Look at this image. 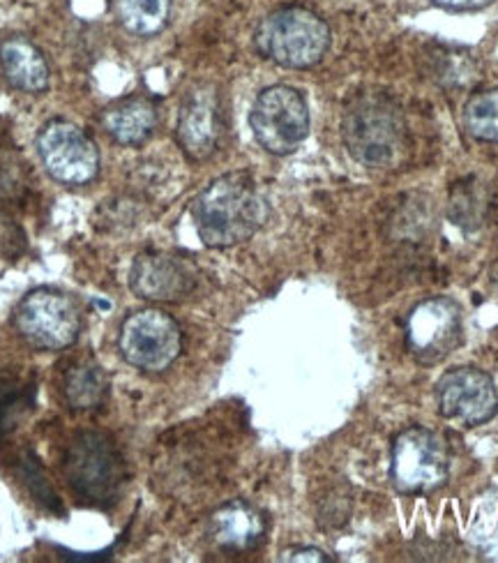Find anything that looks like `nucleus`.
Instances as JSON below:
<instances>
[{"label": "nucleus", "instance_id": "nucleus-11", "mask_svg": "<svg viewBox=\"0 0 498 563\" xmlns=\"http://www.w3.org/2000/svg\"><path fill=\"white\" fill-rule=\"evenodd\" d=\"M441 413L466 428L483 426L498 413V393L489 374L476 367H457L443 374L439 386Z\"/></svg>", "mask_w": 498, "mask_h": 563}, {"label": "nucleus", "instance_id": "nucleus-10", "mask_svg": "<svg viewBox=\"0 0 498 563\" xmlns=\"http://www.w3.org/2000/svg\"><path fill=\"white\" fill-rule=\"evenodd\" d=\"M462 310L453 298L436 296L416 305L407 321V346L422 365H436L462 344Z\"/></svg>", "mask_w": 498, "mask_h": 563}, {"label": "nucleus", "instance_id": "nucleus-12", "mask_svg": "<svg viewBox=\"0 0 498 563\" xmlns=\"http://www.w3.org/2000/svg\"><path fill=\"white\" fill-rule=\"evenodd\" d=\"M220 132L222 115L218 90L208 84L189 90L180 104L176 130L182 153L195 162L208 159L220 144Z\"/></svg>", "mask_w": 498, "mask_h": 563}, {"label": "nucleus", "instance_id": "nucleus-3", "mask_svg": "<svg viewBox=\"0 0 498 563\" xmlns=\"http://www.w3.org/2000/svg\"><path fill=\"white\" fill-rule=\"evenodd\" d=\"M405 130V115L399 107L378 92L355 98L344 111V144L365 167H388L401 148Z\"/></svg>", "mask_w": 498, "mask_h": 563}, {"label": "nucleus", "instance_id": "nucleus-2", "mask_svg": "<svg viewBox=\"0 0 498 563\" xmlns=\"http://www.w3.org/2000/svg\"><path fill=\"white\" fill-rule=\"evenodd\" d=\"M258 54L289 69H307L330 49L328 23L312 10L289 5L261 19L254 33Z\"/></svg>", "mask_w": 498, "mask_h": 563}, {"label": "nucleus", "instance_id": "nucleus-6", "mask_svg": "<svg viewBox=\"0 0 498 563\" xmlns=\"http://www.w3.org/2000/svg\"><path fill=\"white\" fill-rule=\"evenodd\" d=\"M447 443L436 432L411 428L395 439L390 476L399 492H405V495L434 492L447 481Z\"/></svg>", "mask_w": 498, "mask_h": 563}, {"label": "nucleus", "instance_id": "nucleus-17", "mask_svg": "<svg viewBox=\"0 0 498 563\" xmlns=\"http://www.w3.org/2000/svg\"><path fill=\"white\" fill-rule=\"evenodd\" d=\"M115 19L136 37H153L171 16V0H111Z\"/></svg>", "mask_w": 498, "mask_h": 563}, {"label": "nucleus", "instance_id": "nucleus-20", "mask_svg": "<svg viewBox=\"0 0 498 563\" xmlns=\"http://www.w3.org/2000/svg\"><path fill=\"white\" fill-rule=\"evenodd\" d=\"M279 559H281V561H319V563L330 561V556L323 554V552L317 550V548H294V550L284 552Z\"/></svg>", "mask_w": 498, "mask_h": 563}, {"label": "nucleus", "instance_id": "nucleus-16", "mask_svg": "<svg viewBox=\"0 0 498 563\" xmlns=\"http://www.w3.org/2000/svg\"><path fill=\"white\" fill-rule=\"evenodd\" d=\"M102 128L121 146H144L157 128V107L148 98H128L102 113Z\"/></svg>", "mask_w": 498, "mask_h": 563}, {"label": "nucleus", "instance_id": "nucleus-18", "mask_svg": "<svg viewBox=\"0 0 498 563\" xmlns=\"http://www.w3.org/2000/svg\"><path fill=\"white\" fill-rule=\"evenodd\" d=\"M107 390H109L107 374L98 363L92 361H84L75 365L65 377V397L69 407L77 411L100 407L104 402Z\"/></svg>", "mask_w": 498, "mask_h": 563}, {"label": "nucleus", "instance_id": "nucleus-7", "mask_svg": "<svg viewBox=\"0 0 498 563\" xmlns=\"http://www.w3.org/2000/svg\"><path fill=\"white\" fill-rule=\"evenodd\" d=\"M37 155L54 180L81 187L100 174V151L75 123L54 119L37 134Z\"/></svg>", "mask_w": 498, "mask_h": 563}, {"label": "nucleus", "instance_id": "nucleus-19", "mask_svg": "<svg viewBox=\"0 0 498 563\" xmlns=\"http://www.w3.org/2000/svg\"><path fill=\"white\" fill-rule=\"evenodd\" d=\"M462 119L471 136L498 146V88L468 98Z\"/></svg>", "mask_w": 498, "mask_h": 563}, {"label": "nucleus", "instance_id": "nucleus-14", "mask_svg": "<svg viewBox=\"0 0 498 563\" xmlns=\"http://www.w3.org/2000/svg\"><path fill=\"white\" fill-rule=\"evenodd\" d=\"M0 77L12 88L40 96L49 88V63L37 46L23 35H10L0 40Z\"/></svg>", "mask_w": 498, "mask_h": 563}, {"label": "nucleus", "instance_id": "nucleus-1", "mask_svg": "<svg viewBox=\"0 0 498 563\" xmlns=\"http://www.w3.org/2000/svg\"><path fill=\"white\" fill-rule=\"evenodd\" d=\"M268 201L250 174L235 172L212 180L192 203V220L208 247H233L250 241L268 220Z\"/></svg>", "mask_w": 498, "mask_h": 563}, {"label": "nucleus", "instance_id": "nucleus-5", "mask_svg": "<svg viewBox=\"0 0 498 563\" xmlns=\"http://www.w3.org/2000/svg\"><path fill=\"white\" fill-rule=\"evenodd\" d=\"M14 325L33 349L60 351L77 342L81 333V312L67 294L42 287L23 296L16 305Z\"/></svg>", "mask_w": 498, "mask_h": 563}, {"label": "nucleus", "instance_id": "nucleus-13", "mask_svg": "<svg viewBox=\"0 0 498 563\" xmlns=\"http://www.w3.org/2000/svg\"><path fill=\"white\" fill-rule=\"evenodd\" d=\"M197 273L174 254H139L130 271V289L144 300L178 302L195 291Z\"/></svg>", "mask_w": 498, "mask_h": 563}, {"label": "nucleus", "instance_id": "nucleus-21", "mask_svg": "<svg viewBox=\"0 0 498 563\" xmlns=\"http://www.w3.org/2000/svg\"><path fill=\"white\" fill-rule=\"evenodd\" d=\"M436 5L445 10H455V12H471V10H483L494 0H434Z\"/></svg>", "mask_w": 498, "mask_h": 563}, {"label": "nucleus", "instance_id": "nucleus-9", "mask_svg": "<svg viewBox=\"0 0 498 563\" xmlns=\"http://www.w3.org/2000/svg\"><path fill=\"white\" fill-rule=\"evenodd\" d=\"M121 356L144 372H164L180 356V328L162 310H141L130 314L118 335Z\"/></svg>", "mask_w": 498, "mask_h": 563}, {"label": "nucleus", "instance_id": "nucleus-8", "mask_svg": "<svg viewBox=\"0 0 498 563\" xmlns=\"http://www.w3.org/2000/svg\"><path fill=\"white\" fill-rule=\"evenodd\" d=\"M67 478L77 495L92 504H109L123 483V460L104 434H81L67 453Z\"/></svg>", "mask_w": 498, "mask_h": 563}, {"label": "nucleus", "instance_id": "nucleus-4", "mask_svg": "<svg viewBox=\"0 0 498 563\" xmlns=\"http://www.w3.org/2000/svg\"><path fill=\"white\" fill-rule=\"evenodd\" d=\"M310 107L291 86H270L258 92L250 113L256 144L270 155H291L310 134Z\"/></svg>", "mask_w": 498, "mask_h": 563}, {"label": "nucleus", "instance_id": "nucleus-15", "mask_svg": "<svg viewBox=\"0 0 498 563\" xmlns=\"http://www.w3.org/2000/svg\"><path fill=\"white\" fill-rule=\"evenodd\" d=\"M266 533V520L254 506L231 501L215 510L210 520V536L224 552H250Z\"/></svg>", "mask_w": 498, "mask_h": 563}]
</instances>
